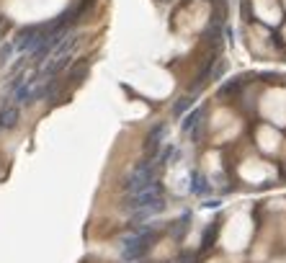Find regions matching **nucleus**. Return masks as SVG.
Here are the masks:
<instances>
[{
	"label": "nucleus",
	"instance_id": "nucleus-1",
	"mask_svg": "<svg viewBox=\"0 0 286 263\" xmlns=\"http://www.w3.org/2000/svg\"><path fill=\"white\" fill-rule=\"evenodd\" d=\"M153 238H155L153 230H139V232L129 235V238L124 240V253H121L124 261H127V263L139 261L150 250V245H153Z\"/></svg>",
	"mask_w": 286,
	"mask_h": 263
},
{
	"label": "nucleus",
	"instance_id": "nucleus-2",
	"mask_svg": "<svg viewBox=\"0 0 286 263\" xmlns=\"http://www.w3.org/2000/svg\"><path fill=\"white\" fill-rule=\"evenodd\" d=\"M153 183H155V162H153V158H147V160H142L139 165L129 173L124 188H127L129 196H132V194H137V191H142V188H147Z\"/></svg>",
	"mask_w": 286,
	"mask_h": 263
},
{
	"label": "nucleus",
	"instance_id": "nucleus-3",
	"mask_svg": "<svg viewBox=\"0 0 286 263\" xmlns=\"http://www.w3.org/2000/svg\"><path fill=\"white\" fill-rule=\"evenodd\" d=\"M19 121V106H5L0 111V129H11Z\"/></svg>",
	"mask_w": 286,
	"mask_h": 263
}]
</instances>
